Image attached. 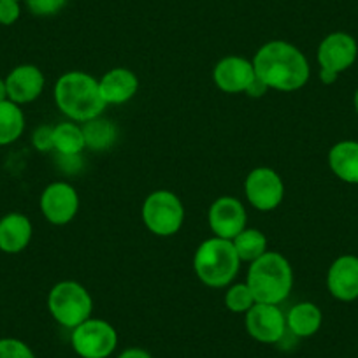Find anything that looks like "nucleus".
Listing matches in <instances>:
<instances>
[{"label":"nucleus","mask_w":358,"mask_h":358,"mask_svg":"<svg viewBox=\"0 0 358 358\" xmlns=\"http://www.w3.org/2000/svg\"><path fill=\"white\" fill-rule=\"evenodd\" d=\"M255 74L268 90L297 92L311 76L306 55L287 41H268L253 57Z\"/></svg>","instance_id":"nucleus-1"},{"label":"nucleus","mask_w":358,"mask_h":358,"mask_svg":"<svg viewBox=\"0 0 358 358\" xmlns=\"http://www.w3.org/2000/svg\"><path fill=\"white\" fill-rule=\"evenodd\" d=\"M55 104L71 122L86 123L102 116L108 104L99 88V79L81 71L62 74L55 83Z\"/></svg>","instance_id":"nucleus-2"},{"label":"nucleus","mask_w":358,"mask_h":358,"mask_svg":"<svg viewBox=\"0 0 358 358\" xmlns=\"http://www.w3.org/2000/svg\"><path fill=\"white\" fill-rule=\"evenodd\" d=\"M246 285L257 302L280 306L287 301L294 288L290 262L278 251H265L250 264Z\"/></svg>","instance_id":"nucleus-3"},{"label":"nucleus","mask_w":358,"mask_h":358,"mask_svg":"<svg viewBox=\"0 0 358 358\" xmlns=\"http://www.w3.org/2000/svg\"><path fill=\"white\" fill-rule=\"evenodd\" d=\"M241 264L232 241L222 237L202 241L194 255L195 274L209 288L229 287L239 274Z\"/></svg>","instance_id":"nucleus-4"},{"label":"nucleus","mask_w":358,"mask_h":358,"mask_svg":"<svg viewBox=\"0 0 358 358\" xmlns=\"http://www.w3.org/2000/svg\"><path fill=\"white\" fill-rule=\"evenodd\" d=\"M48 311L64 329H76L92 318L94 299L78 281H60L48 294Z\"/></svg>","instance_id":"nucleus-5"},{"label":"nucleus","mask_w":358,"mask_h":358,"mask_svg":"<svg viewBox=\"0 0 358 358\" xmlns=\"http://www.w3.org/2000/svg\"><path fill=\"white\" fill-rule=\"evenodd\" d=\"M143 222L151 234L171 237L178 234L185 222V206L181 199L169 190H155L144 199Z\"/></svg>","instance_id":"nucleus-6"},{"label":"nucleus","mask_w":358,"mask_h":358,"mask_svg":"<svg viewBox=\"0 0 358 358\" xmlns=\"http://www.w3.org/2000/svg\"><path fill=\"white\" fill-rule=\"evenodd\" d=\"M72 350L81 358H109L118 348V332L102 318H88L72 329Z\"/></svg>","instance_id":"nucleus-7"},{"label":"nucleus","mask_w":358,"mask_h":358,"mask_svg":"<svg viewBox=\"0 0 358 358\" xmlns=\"http://www.w3.org/2000/svg\"><path fill=\"white\" fill-rule=\"evenodd\" d=\"M244 195L257 211H274L280 208L285 197L283 179L271 167L253 169L244 179Z\"/></svg>","instance_id":"nucleus-8"},{"label":"nucleus","mask_w":358,"mask_h":358,"mask_svg":"<svg viewBox=\"0 0 358 358\" xmlns=\"http://www.w3.org/2000/svg\"><path fill=\"white\" fill-rule=\"evenodd\" d=\"M244 327L251 339L262 344H278L287 334V316L280 306L255 302L244 315Z\"/></svg>","instance_id":"nucleus-9"},{"label":"nucleus","mask_w":358,"mask_h":358,"mask_svg":"<svg viewBox=\"0 0 358 358\" xmlns=\"http://www.w3.org/2000/svg\"><path fill=\"white\" fill-rule=\"evenodd\" d=\"M39 208L51 225L64 227L78 216L79 194L67 181H55L43 190Z\"/></svg>","instance_id":"nucleus-10"},{"label":"nucleus","mask_w":358,"mask_h":358,"mask_svg":"<svg viewBox=\"0 0 358 358\" xmlns=\"http://www.w3.org/2000/svg\"><path fill=\"white\" fill-rule=\"evenodd\" d=\"M358 55V44L353 36L346 32H332L320 43L318 64L320 71L339 76L355 64Z\"/></svg>","instance_id":"nucleus-11"},{"label":"nucleus","mask_w":358,"mask_h":358,"mask_svg":"<svg viewBox=\"0 0 358 358\" xmlns=\"http://www.w3.org/2000/svg\"><path fill=\"white\" fill-rule=\"evenodd\" d=\"M246 208L243 202L230 195L216 199L211 204L208 213L209 229L213 230L215 237L232 241L239 232L246 229Z\"/></svg>","instance_id":"nucleus-12"},{"label":"nucleus","mask_w":358,"mask_h":358,"mask_svg":"<svg viewBox=\"0 0 358 358\" xmlns=\"http://www.w3.org/2000/svg\"><path fill=\"white\" fill-rule=\"evenodd\" d=\"M255 79L253 62L236 55L222 58L213 71V81L225 94H246Z\"/></svg>","instance_id":"nucleus-13"},{"label":"nucleus","mask_w":358,"mask_h":358,"mask_svg":"<svg viewBox=\"0 0 358 358\" xmlns=\"http://www.w3.org/2000/svg\"><path fill=\"white\" fill-rule=\"evenodd\" d=\"M6 86L9 101L18 106L30 104L43 95L46 78L37 65L22 64L6 76Z\"/></svg>","instance_id":"nucleus-14"},{"label":"nucleus","mask_w":358,"mask_h":358,"mask_svg":"<svg viewBox=\"0 0 358 358\" xmlns=\"http://www.w3.org/2000/svg\"><path fill=\"white\" fill-rule=\"evenodd\" d=\"M327 288L330 295L341 302L358 299V257L343 255L336 258L327 273Z\"/></svg>","instance_id":"nucleus-15"},{"label":"nucleus","mask_w":358,"mask_h":358,"mask_svg":"<svg viewBox=\"0 0 358 358\" xmlns=\"http://www.w3.org/2000/svg\"><path fill=\"white\" fill-rule=\"evenodd\" d=\"M101 95L108 106L127 104L137 95L139 78L127 67H115L99 79Z\"/></svg>","instance_id":"nucleus-16"},{"label":"nucleus","mask_w":358,"mask_h":358,"mask_svg":"<svg viewBox=\"0 0 358 358\" xmlns=\"http://www.w3.org/2000/svg\"><path fill=\"white\" fill-rule=\"evenodd\" d=\"M34 236V227L29 216L22 213H9L0 218V251L18 255L29 248Z\"/></svg>","instance_id":"nucleus-17"},{"label":"nucleus","mask_w":358,"mask_h":358,"mask_svg":"<svg viewBox=\"0 0 358 358\" xmlns=\"http://www.w3.org/2000/svg\"><path fill=\"white\" fill-rule=\"evenodd\" d=\"M329 167L341 181L358 185V143L341 141L329 151Z\"/></svg>","instance_id":"nucleus-18"},{"label":"nucleus","mask_w":358,"mask_h":358,"mask_svg":"<svg viewBox=\"0 0 358 358\" xmlns=\"http://www.w3.org/2000/svg\"><path fill=\"white\" fill-rule=\"evenodd\" d=\"M287 329L299 339L313 337L323 323L322 309L315 302H299L287 313Z\"/></svg>","instance_id":"nucleus-19"},{"label":"nucleus","mask_w":358,"mask_h":358,"mask_svg":"<svg viewBox=\"0 0 358 358\" xmlns=\"http://www.w3.org/2000/svg\"><path fill=\"white\" fill-rule=\"evenodd\" d=\"M85 148V134L79 123L69 120L53 127V151L60 157H79Z\"/></svg>","instance_id":"nucleus-20"},{"label":"nucleus","mask_w":358,"mask_h":358,"mask_svg":"<svg viewBox=\"0 0 358 358\" xmlns=\"http://www.w3.org/2000/svg\"><path fill=\"white\" fill-rule=\"evenodd\" d=\"M25 132V113L22 106L8 101L0 102V146L16 143Z\"/></svg>","instance_id":"nucleus-21"},{"label":"nucleus","mask_w":358,"mask_h":358,"mask_svg":"<svg viewBox=\"0 0 358 358\" xmlns=\"http://www.w3.org/2000/svg\"><path fill=\"white\" fill-rule=\"evenodd\" d=\"M83 134H85L86 148L94 151H106L116 143L118 129L111 120H104L102 116L90 122L83 123Z\"/></svg>","instance_id":"nucleus-22"},{"label":"nucleus","mask_w":358,"mask_h":358,"mask_svg":"<svg viewBox=\"0 0 358 358\" xmlns=\"http://www.w3.org/2000/svg\"><path fill=\"white\" fill-rule=\"evenodd\" d=\"M241 262H255L267 251V237L258 229H244L232 239Z\"/></svg>","instance_id":"nucleus-23"},{"label":"nucleus","mask_w":358,"mask_h":358,"mask_svg":"<svg viewBox=\"0 0 358 358\" xmlns=\"http://www.w3.org/2000/svg\"><path fill=\"white\" fill-rule=\"evenodd\" d=\"M255 302L257 301H255L253 294H251V290H250V287L246 285V281H244V283L230 285L229 290H227V294H225L227 309L232 313H239V315H246Z\"/></svg>","instance_id":"nucleus-24"},{"label":"nucleus","mask_w":358,"mask_h":358,"mask_svg":"<svg viewBox=\"0 0 358 358\" xmlns=\"http://www.w3.org/2000/svg\"><path fill=\"white\" fill-rule=\"evenodd\" d=\"M0 358H37L32 348L16 337H2L0 339Z\"/></svg>","instance_id":"nucleus-25"},{"label":"nucleus","mask_w":358,"mask_h":358,"mask_svg":"<svg viewBox=\"0 0 358 358\" xmlns=\"http://www.w3.org/2000/svg\"><path fill=\"white\" fill-rule=\"evenodd\" d=\"M27 8L36 16H55L65 8L67 0H25Z\"/></svg>","instance_id":"nucleus-26"},{"label":"nucleus","mask_w":358,"mask_h":358,"mask_svg":"<svg viewBox=\"0 0 358 358\" xmlns=\"http://www.w3.org/2000/svg\"><path fill=\"white\" fill-rule=\"evenodd\" d=\"M32 144L39 153H50V151H53V127H37L32 134Z\"/></svg>","instance_id":"nucleus-27"},{"label":"nucleus","mask_w":358,"mask_h":358,"mask_svg":"<svg viewBox=\"0 0 358 358\" xmlns=\"http://www.w3.org/2000/svg\"><path fill=\"white\" fill-rule=\"evenodd\" d=\"M20 15H22L20 2H16V0H0V25H15L20 20Z\"/></svg>","instance_id":"nucleus-28"},{"label":"nucleus","mask_w":358,"mask_h":358,"mask_svg":"<svg viewBox=\"0 0 358 358\" xmlns=\"http://www.w3.org/2000/svg\"><path fill=\"white\" fill-rule=\"evenodd\" d=\"M118 358H153L151 353H148L143 348H127L122 353L118 355Z\"/></svg>","instance_id":"nucleus-29"},{"label":"nucleus","mask_w":358,"mask_h":358,"mask_svg":"<svg viewBox=\"0 0 358 358\" xmlns=\"http://www.w3.org/2000/svg\"><path fill=\"white\" fill-rule=\"evenodd\" d=\"M267 90L268 88L264 85V83L258 81V79H255L253 85H251L250 88H248L246 95H250V97H264V95L267 94Z\"/></svg>","instance_id":"nucleus-30"},{"label":"nucleus","mask_w":358,"mask_h":358,"mask_svg":"<svg viewBox=\"0 0 358 358\" xmlns=\"http://www.w3.org/2000/svg\"><path fill=\"white\" fill-rule=\"evenodd\" d=\"M8 101V86H6V78H0V102Z\"/></svg>","instance_id":"nucleus-31"},{"label":"nucleus","mask_w":358,"mask_h":358,"mask_svg":"<svg viewBox=\"0 0 358 358\" xmlns=\"http://www.w3.org/2000/svg\"><path fill=\"white\" fill-rule=\"evenodd\" d=\"M353 104H355V111H357V115H358V88H357V92H355Z\"/></svg>","instance_id":"nucleus-32"},{"label":"nucleus","mask_w":358,"mask_h":358,"mask_svg":"<svg viewBox=\"0 0 358 358\" xmlns=\"http://www.w3.org/2000/svg\"><path fill=\"white\" fill-rule=\"evenodd\" d=\"M16 2H22V0H16Z\"/></svg>","instance_id":"nucleus-33"}]
</instances>
